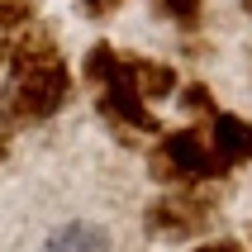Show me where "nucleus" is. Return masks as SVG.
Wrapping results in <instances>:
<instances>
[{"mask_svg":"<svg viewBox=\"0 0 252 252\" xmlns=\"http://www.w3.org/2000/svg\"><path fill=\"white\" fill-rule=\"evenodd\" d=\"M5 57H10L5 110L14 119H29V124L33 119H53L71 95V67H67V57L57 53V43L43 29L29 24Z\"/></svg>","mask_w":252,"mask_h":252,"instance_id":"obj_1","label":"nucleus"},{"mask_svg":"<svg viewBox=\"0 0 252 252\" xmlns=\"http://www.w3.org/2000/svg\"><path fill=\"white\" fill-rule=\"evenodd\" d=\"M153 176L167 186H205V181H224L228 167L214 157L205 133L181 128V133H167L162 148L153 153Z\"/></svg>","mask_w":252,"mask_h":252,"instance_id":"obj_2","label":"nucleus"},{"mask_svg":"<svg viewBox=\"0 0 252 252\" xmlns=\"http://www.w3.org/2000/svg\"><path fill=\"white\" fill-rule=\"evenodd\" d=\"M214 210H219V200L205 186H176V190H167L162 200L148 205V219L143 224H148L153 238L186 243V238H195V233H205L214 224Z\"/></svg>","mask_w":252,"mask_h":252,"instance_id":"obj_3","label":"nucleus"},{"mask_svg":"<svg viewBox=\"0 0 252 252\" xmlns=\"http://www.w3.org/2000/svg\"><path fill=\"white\" fill-rule=\"evenodd\" d=\"M100 110L110 114V119H119L124 128H138V133H157V114L143 105L138 86L128 81L124 62H119V71H114V81L100 86Z\"/></svg>","mask_w":252,"mask_h":252,"instance_id":"obj_4","label":"nucleus"},{"mask_svg":"<svg viewBox=\"0 0 252 252\" xmlns=\"http://www.w3.org/2000/svg\"><path fill=\"white\" fill-rule=\"evenodd\" d=\"M210 148H214V157H219L228 171L243 167V162H252V124L243 119V114H214Z\"/></svg>","mask_w":252,"mask_h":252,"instance_id":"obj_5","label":"nucleus"},{"mask_svg":"<svg viewBox=\"0 0 252 252\" xmlns=\"http://www.w3.org/2000/svg\"><path fill=\"white\" fill-rule=\"evenodd\" d=\"M124 71H128V81L138 86V95L143 100H162L176 91V71L167 67V62H143V57H124Z\"/></svg>","mask_w":252,"mask_h":252,"instance_id":"obj_6","label":"nucleus"},{"mask_svg":"<svg viewBox=\"0 0 252 252\" xmlns=\"http://www.w3.org/2000/svg\"><path fill=\"white\" fill-rule=\"evenodd\" d=\"M43 252H110V238H105V228L86 224V219H71V224H62L48 238Z\"/></svg>","mask_w":252,"mask_h":252,"instance_id":"obj_7","label":"nucleus"},{"mask_svg":"<svg viewBox=\"0 0 252 252\" xmlns=\"http://www.w3.org/2000/svg\"><path fill=\"white\" fill-rule=\"evenodd\" d=\"M119 62H124V57L114 53L110 43H95V48L86 53V67H81V76H86V81H95V86H105V81H114Z\"/></svg>","mask_w":252,"mask_h":252,"instance_id":"obj_8","label":"nucleus"},{"mask_svg":"<svg viewBox=\"0 0 252 252\" xmlns=\"http://www.w3.org/2000/svg\"><path fill=\"white\" fill-rule=\"evenodd\" d=\"M167 24H176V29H195L200 24V14H205V5L200 0H148Z\"/></svg>","mask_w":252,"mask_h":252,"instance_id":"obj_9","label":"nucleus"},{"mask_svg":"<svg viewBox=\"0 0 252 252\" xmlns=\"http://www.w3.org/2000/svg\"><path fill=\"white\" fill-rule=\"evenodd\" d=\"M33 14H38L33 0H0V33H10V29H29V24H33Z\"/></svg>","mask_w":252,"mask_h":252,"instance_id":"obj_10","label":"nucleus"},{"mask_svg":"<svg viewBox=\"0 0 252 252\" xmlns=\"http://www.w3.org/2000/svg\"><path fill=\"white\" fill-rule=\"evenodd\" d=\"M181 110L186 114H219V110H214V95H210V86H186V91H181Z\"/></svg>","mask_w":252,"mask_h":252,"instance_id":"obj_11","label":"nucleus"},{"mask_svg":"<svg viewBox=\"0 0 252 252\" xmlns=\"http://www.w3.org/2000/svg\"><path fill=\"white\" fill-rule=\"evenodd\" d=\"M190 252H243V243H233V238H219V243H200V248H190Z\"/></svg>","mask_w":252,"mask_h":252,"instance_id":"obj_12","label":"nucleus"},{"mask_svg":"<svg viewBox=\"0 0 252 252\" xmlns=\"http://www.w3.org/2000/svg\"><path fill=\"white\" fill-rule=\"evenodd\" d=\"M81 5H86V10H91V14H110L114 5H119V0H81Z\"/></svg>","mask_w":252,"mask_h":252,"instance_id":"obj_13","label":"nucleus"},{"mask_svg":"<svg viewBox=\"0 0 252 252\" xmlns=\"http://www.w3.org/2000/svg\"><path fill=\"white\" fill-rule=\"evenodd\" d=\"M10 157V133H5V124H0V162Z\"/></svg>","mask_w":252,"mask_h":252,"instance_id":"obj_14","label":"nucleus"},{"mask_svg":"<svg viewBox=\"0 0 252 252\" xmlns=\"http://www.w3.org/2000/svg\"><path fill=\"white\" fill-rule=\"evenodd\" d=\"M243 14H252V0H243Z\"/></svg>","mask_w":252,"mask_h":252,"instance_id":"obj_15","label":"nucleus"},{"mask_svg":"<svg viewBox=\"0 0 252 252\" xmlns=\"http://www.w3.org/2000/svg\"><path fill=\"white\" fill-rule=\"evenodd\" d=\"M0 57H5V48H0Z\"/></svg>","mask_w":252,"mask_h":252,"instance_id":"obj_16","label":"nucleus"}]
</instances>
